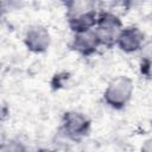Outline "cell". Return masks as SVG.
I'll return each instance as SVG.
<instances>
[{"mask_svg": "<svg viewBox=\"0 0 152 152\" xmlns=\"http://www.w3.org/2000/svg\"><path fill=\"white\" fill-rule=\"evenodd\" d=\"M0 150L4 151V152H8V151H10V152H18V151H24L25 147L21 146L19 142H13V141H11V142H6L5 145H2Z\"/></svg>", "mask_w": 152, "mask_h": 152, "instance_id": "cell-10", "label": "cell"}, {"mask_svg": "<svg viewBox=\"0 0 152 152\" xmlns=\"http://www.w3.org/2000/svg\"><path fill=\"white\" fill-rule=\"evenodd\" d=\"M120 1H121L122 4H125L126 6H128L131 2H133V1H135V0H120Z\"/></svg>", "mask_w": 152, "mask_h": 152, "instance_id": "cell-13", "label": "cell"}, {"mask_svg": "<svg viewBox=\"0 0 152 152\" xmlns=\"http://www.w3.org/2000/svg\"><path fill=\"white\" fill-rule=\"evenodd\" d=\"M58 1H59L61 5H63V6L65 7L66 11H68L69 8H71V6H72L74 2H75V0H58Z\"/></svg>", "mask_w": 152, "mask_h": 152, "instance_id": "cell-12", "label": "cell"}, {"mask_svg": "<svg viewBox=\"0 0 152 152\" xmlns=\"http://www.w3.org/2000/svg\"><path fill=\"white\" fill-rule=\"evenodd\" d=\"M99 13L91 0H75L71 8L66 11L68 26L72 33L95 28Z\"/></svg>", "mask_w": 152, "mask_h": 152, "instance_id": "cell-2", "label": "cell"}, {"mask_svg": "<svg viewBox=\"0 0 152 152\" xmlns=\"http://www.w3.org/2000/svg\"><path fill=\"white\" fill-rule=\"evenodd\" d=\"M25 48L36 55H40L48 51L51 45V34L49 30L40 25L34 24L26 28L23 38Z\"/></svg>", "mask_w": 152, "mask_h": 152, "instance_id": "cell-5", "label": "cell"}, {"mask_svg": "<svg viewBox=\"0 0 152 152\" xmlns=\"http://www.w3.org/2000/svg\"><path fill=\"white\" fill-rule=\"evenodd\" d=\"M69 78H70V74L66 72V71H62V72L55 74V75L52 76V78H51V82H50L51 89H52L53 91L62 89V88L66 84V82H68Z\"/></svg>", "mask_w": 152, "mask_h": 152, "instance_id": "cell-9", "label": "cell"}, {"mask_svg": "<svg viewBox=\"0 0 152 152\" xmlns=\"http://www.w3.org/2000/svg\"><path fill=\"white\" fill-rule=\"evenodd\" d=\"M145 42V33L138 26L131 25L122 28L118 38L116 46L125 53H134L141 50Z\"/></svg>", "mask_w": 152, "mask_h": 152, "instance_id": "cell-7", "label": "cell"}, {"mask_svg": "<svg viewBox=\"0 0 152 152\" xmlns=\"http://www.w3.org/2000/svg\"><path fill=\"white\" fill-rule=\"evenodd\" d=\"M141 150L142 151H146V152H151L152 151V138L148 139V140H146L144 142V145L141 146Z\"/></svg>", "mask_w": 152, "mask_h": 152, "instance_id": "cell-11", "label": "cell"}, {"mask_svg": "<svg viewBox=\"0 0 152 152\" xmlns=\"http://www.w3.org/2000/svg\"><path fill=\"white\" fill-rule=\"evenodd\" d=\"M122 28L124 24L118 14L110 11H102L99 13L95 31L103 48L112 49L116 46V42Z\"/></svg>", "mask_w": 152, "mask_h": 152, "instance_id": "cell-4", "label": "cell"}, {"mask_svg": "<svg viewBox=\"0 0 152 152\" xmlns=\"http://www.w3.org/2000/svg\"><path fill=\"white\" fill-rule=\"evenodd\" d=\"M140 52V74L145 77H152V37L147 39Z\"/></svg>", "mask_w": 152, "mask_h": 152, "instance_id": "cell-8", "label": "cell"}, {"mask_svg": "<svg viewBox=\"0 0 152 152\" xmlns=\"http://www.w3.org/2000/svg\"><path fill=\"white\" fill-rule=\"evenodd\" d=\"M91 129V120L81 112H64L61 119V131L63 135L74 142H80L89 135Z\"/></svg>", "mask_w": 152, "mask_h": 152, "instance_id": "cell-3", "label": "cell"}, {"mask_svg": "<svg viewBox=\"0 0 152 152\" xmlns=\"http://www.w3.org/2000/svg\"><path fill=\"white\" fill-rule=\"evenodd\" d=\"M102 46L100 38L95 28L72 33V39L70 42V49L82 57H90L95 55Z\"/></svg>", "mask_w": 152, "mask_h": 152, "instance_id": "cell-6", "label": "cell"}, {"mask_svg": "<svg viewBox=\"0 0 152 152\" xmlns=\"http://www.w3.org/2000/svg\"><path fill=\"white\" fill-rule=\"evenodd\" d=\"M134 93V82L126 75L114 77L106 87L102 99L103 102L114 110L124 109L132 100Z\"/></svg>", "mask_w": 152, "mask_h": 152, "instance_id": "cell-1", "label": "cell"}]
</instances>
